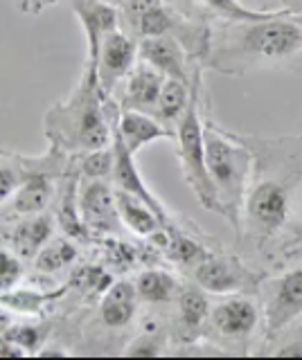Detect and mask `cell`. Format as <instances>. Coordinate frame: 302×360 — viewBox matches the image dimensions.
<instances>
[{"label": "cell", "mask_w": 302, "mask_h": 360, "mask_svg": "<svg viewBox=\"0 0 302 360\" xmlns=\"http://www.w3.org/2000/svg\"><path fill=\"white\" fill-rule=\"evenodd\" d=\"M113 106L115 99L102 93L95 68L84 63L75 88L43 115V135L68 155L104 149L113 142Z\"/></svg>", "instance_id": "obj_1"}, {"label": "cell", "mask_w": 302, "mask_h": 360, "mask_svg": "<svg viewBox=\"0 0 302 360\" xmlns=\"http://www.w3.org/2000/svg\"><path fill=\"white\" fill-rule=\"evenodd\" d=\"M165 79L167 77L156 70V68H151L149 63L138 61L136 68L131 70V75L125 79V93H122V97L118 101L120 108L142 110V112H151L153 115Z\"/></svg>", "instance_id": "obj_16"}, {"label": "cell", "mask_w": 302, "mask_h": 360, "mask_svg": "<svg viewBox=\"0 0 302 360\" xmlns=\"http://www.w3.org/2000/svg\"><path fill=\"white\" fill-rule=\"evenodd\" d=\"M138 290V297L144 304H167L178 297L181 286H178V279L170 273V270H161V268H147L133 279Z\"/></svg>", "instance_id": "obj_20"}, {"label": "cell", "mask_w": 302, "mask_h": 360, "mask_svg": "<svg viewBox=\"0 0 302 360\" xmlns=\"http://www.w3.org/2000/svg\"><path fill=\"white\" fill-rule=\"evenodd\" d=\"M291 18H294L298 25H300V30H302V9H294V14H291Z\"/></svg>", "instance_id": "obj_30"}, {"label": "cell", "mask_w": 302, "mask_h": 360, "mask_svg": "<svg viewBox=\"0 0 302 360\" xmlns=\"http://www.w3.org/2000/svg\"><path fill=\"white\" fill-rule=\"evenodd\" d=\"M5 333L12 338V340L25 349V354H39L37 349L39 345L46 342V331L37 324H18V326H7Z\"/></svg>", "instance_id": "obj_27"}, {"label": "cell", "mask_w": 302, "mask_h": 360, "mask_svg": "<svg viewBox=\"0 0 302 360\" xmlns=\"http://www.w3.org/2000/svg\"><path fill=\"white\" fill-rule=\"evenodd\" d=\"M80 217L93 234H118L125 228L118 214L115 187L108 180H80Z\"/></svg>", "instance_id": "obj_8"}, {"label": "cell", "mask_w": 302, "mask_h": 360, "mask_svg": "<svg viewBox=\"0 0 302 360\" xmlns=\"http://www.w3.org/2000/svg\"><path fill=\"white\" fill-rule=\"evenodd\" d=\"M102 3H108V5H118L120 0H102Z\"/></svg>", "instance_id": "obj_31"}, {"label": "cell", "mask_w": 302, "mask_h": 360, "mask_svg": "<svg viewBox=\"0 0 302 360\" xmlns=\"http://www.w3.org/2000/svg\"><path fill=\"white\" fill-rule=\"evenodd\" d=\"M18 3V9L25 11V14H41L43 9L54 5L57 0H16Z\"/></svg>", "instance_id": "obj_29"}, {"label": "cell", "mask_w": 302, "mask_h": 360, "mask_svg": "<svg viewBox=\"0 0 302 360\" xmlns=\"http://www.w3.org/2000/svg\"><path fill=\"white\" fill-rule=\"evenodd\" d=\"M113 131L118 133V138L125 142V146L133 155L142 151L144 146L151 142L176 138V131L165 127V124L156 115H151V112L120 108L118 101L113 106Z\"/></svg>", "instance_id": "obj_10"}, {"label": "cell", "mask_w": 302, "mask_h": 360, "mask_svg": "<svg viewBox=\"0 0 302 360\" xmlns=\"http://www.w3.org/2000/svg\"><path fill=\"white\" fill-rule=\"evenodd\" d=\"M206 165L221 202V217L241 232L244 205L253 180V151L212 120H203Z\"/></svg>", "instance_id": "obj_3"}, {"label": "cell", "mask_w": 302, "mask_h": 360, "mask_svg": "<svg viewBox=\"0 0 302 360\" xmlns=\"http://www.w3.org/2000/svg\"><path fill=\"white\" fill-rule=\"evenodd\" d=\"M138 290L136 284L129 279H118L111 281V286L102 292V300H99V320L106 326V329H125L133 322L138 313Z\"/></svg>", "instance_id": "obj_17"}, {"label": "cell", "mask_w": 302, "mask_h": 360, "mask_svg": "<svg viewBox=\"0 0 302 360\" xmlns=\"http://www.w3.org/2000/svg\"><path fill=\"white\" fill-rule=\"evenodd\" d=\"M138 54L140 61L149 63L165 77L183 79L192 82L187 70V50L185 45L172 34H161V37H142L138 39Z\"/></svg>", "instance_id": "obj_14"}, {"label": "cell", "mask_w": 302, "mask_h": 360, "mask_svg": "<svg viewBox=\"0 0 302 360\" xmlns=\"http://www.w3.org/2000/svg\"><path fill=\"white\" fill-rule=\"evenodd\" d=\"M0 234H3L5 245L12 248V250L18 257H23L25 262H32V259L41 252V248L52 239L54 219L48 212L34 214V217H23V219L5 223V230Z\"/></svg>", "instance_id": "obj_15"}, {"label": "cell", "mask_w": 302, "mask_h": 360, "mask_svg": "<svg viewBox=\"0 0 302 360\" xmlns=\"http://www.w3.org/2000/svg\"><path fill=\"white\" fill-rule=\"evenodd\" d=\"M194 95L185 110L183 120L176 124V155L181 162V172L196 200L210 212L221 214V202L217 189L208 174L206 165V140H203V120H201V75L194 77Z\"/></svg>", "instance_id": "obj_4"}, {"label": "cell", "mask_w": 302, "mask_h": 360, "mask_svg": "<svg viewBox=\"0 0 302 360\" xmlns=\"http://www.w3.org/2000/svg\"><path fill=\"white\" fill-rule=\"evenodd\" d=\"M125 354L127 356H161L163 354V338L156 331H144L125 349Z\"/></svg>", "instance_id": "obj_28"}, {"label": "cell", "mask_w": 302, "mask_h": 360, "mask_svg": "<svg viewBox=\"0 0 302 360\" xmlns=\"http://www.w3.org/2000/svg\"><path fill=\"white\" fill-rule=\"evenodd\" d=\"M302 315V264L275 277L266 288L264 318L268 333H279Z\"/></svg>", "instance_id": "obj_9"}, {"label": "cell", "mask_w": 302, "mask_h": 360, "mask_svg": "<svg viewBox=\"0 0 302 360\" xmlns=\"http://www.w3.org/2000/svg\"><path fill=\"white\" fill-rule=\"evenodd\" d=\"M80 257V250L77 245L70 241V236H59V239H52L41 248V252L32 259V264L39 270V273H59V270H65L68 266H73Z\"/></svg>", "instance_id": "obj_24"}, {"label": "cell", "mask_w": 302, "mask_h": 360, "mask_svg": "<svg viewBox=\"0 0 302 360\" xmlns=\"http://www.w3.org/2000/svg\"><path fill=\"white\" fill-rule=\"evenodd\" d=\"M178 304V324L185 338H194L203 329L210 318V302L203 288H183L176 297Z\"/></svg>", "instance_id": "obj_21"}, {"label": "cell", "mask_w": 302, "mask_h": 360, "mask_svg": "<svg viewBox=\"0 0 302 360\" xmlns=\"http://www.w3.org/2000/svg\"><path fill=\"white\" fill-rule=\"evenodd\" d=\"M192 82H183V79H174V77L165 79L158 104H156V110H153V115L158 117L165 127L176 131V124L183 120L189 101H192V95H194Z\"/></svg>", "instance_id": "obj_19"}, {"label": "cell", "mask_w": 302, "mask_h": 360, "mask_svg": "<svg viewBox=\"0 0 302 360\" xmlns=\"http://www.w3.org/2000/svg\"><path fill=\"white\" fill-rule=\"evenodd\" d=\"M25 277V259L18 257L9 245H0V295L14 290Z\"/></svg>", "instance_id": "obj_26"}, {"label": "cell", "mask_w": 302, "mask_h": 360, "mask_svg": "<svg viewBox=\"0 0 302 360\" xmlns=\"http://www.w3.org/2000/svg\"><path fill=\"white\" fill-rule=\"evenodd\" d=\"M86 37V63H95L99 45L111 32L120 30V9L102 0H68Z\"/></svg>", "instance_id": "obj_11"}, {"label": "cell", "mask_w": 302, "mask_h": 360, "mask_svg": "<svg viewBox=\"0 0 302 360\" xmlns=\"http://www.w3.org/2000/svg\"><path fill=\"white\" fill-rule=\"evenodd\" d=\"M115 202H118V214L122 225L136 236L153 239L156 234H161L167 228L163 219L156 214V210H151L144 200L127 194V191L115 189Z\"/></svg>", "instance_id": "obj_18"}, {"label": "cell", "mask_w": 302, "mask_h": 360, "mask_svg": "<svg viewBox=\"0 0 302 360\" xmlns=\"http://www.w3.org/2000/svg\"><path fill=\"white\" fill-rule=\"evenodd\" d=\"M291 210V187L279 178H260L251 185L244 205V219L260 236H273L287 225Z\"/></svg>", "instance_id": "obj_5"}, {"label": "cell", "mask_w": 302, "mask_h": 360, "mask_svg": "<svg viewBox=\"0 0 302 360\" xmlns=\"http://www.w3.org/2000/svg\"><path fill=\"white\" fill-rule=\"evenodd\" d=\"M27 174H30V155L0 146V210L16 194V189L27 178Z\"/></svg>", "instance_id": "obj_23"}, {"label": "cell", "mask_w": 302, "mask_h": 360, "mask_svg": "<svg viewBox=\"0 0 302 360\" xmlns=\"http://www.w3.org/2000/svg\"><path fill=\"white\" fill-rule=\"evenodd\" d=\"M113 153H115V165H113V176H111V180H113V187L120 189V191H127V194L147 202L151 210H156V214L163 219V223L167 225V228L174 225L170 212H167V207L163 205V200L147 187L142 174L138 172L136 162H133V153L127 149L125 142L118 138L115 131H113Z\"/></svg>", "instance_id": "obj_13"}, {"label": "cell", "mask_w": 302, "mask_h": 360, "mask_svg": "<svg viewBox=\"0 0 302 360\" xmlns=\"http://www.w3.org/2000/svg\"><path fill=\"white\" fill-rule=\"evenodd\" d=\"M140 61L138 54V39L125 30L111 32L99 45V54L93 63L97 72V82L106 97H113L120 84L131 75V70Z\"/></svg>", "instance_id": "obj_7"}, {"label": "cell", "mask_w": 302, "mask_h": 360, "mask_svg": "<svg viewBox=\"0 0 302 360\" xmlns=\"http://www.w3.org/2000/svg\"><path fill=\"white\" fill-rule=\"evenodd\" d=\"M113 165H115L113 142L104 146V149H95L77 155V169H80L82 178L106 180L113 176Z\"/></svg>", "instance_id": "obj_25"}, {"label": "cell", "mask_w": 302, "mask_h": 360, "mask_svg": "<svg viewBox=\"0 0 302 360\" xmlns=\"http://www.w3.org/2000/svg\"><path fill=\"white\" fill-rule=\"evenodd\" d=\"M208 11L217 14L228 22H253L264 18H275L284 14H294V7H277V9H255L244 5L241 0H201Z\"/></svg>", "instance_id": "obj_22"}, {"label": "cell", "mask_w": 302, "mask_h": 360, "mask_svg": "<svg viewBox=\"0 0 302 360\" xmlns=\"http://www.w3.org/2000/svg\"><path fill=\"white\" fill-rule=\"evenodd\" d=\"M192 273L196 286L210 295H237L257 288L262 281V275L246 268L239 257L221 252H208L192 268Z\"/></svg>", "instance_id": "obj_6"}, {"label": "cell", "mask_w": 302, "mask_h": 360, "mask_svg": "<svg viewBox=\"0 0 302 360\" xmlns=\"http://www.w3.org/2000/svg\"><path fill=\"white\" fill-rule=\"evenodd\" d=\"M212 65L223 75L264 70L302 59V30L291 14L232 22L221 41L210 48Z\"/></svg>", "instance_id": "obj_2"}, {"label": "cell", "mask_w": 302, "mask_h": 360, "mask_svg": "<svg viewBox=\"0 0 302 360\" xmlns=\"http://www.w3.org/2000/svg\"><path fill=\"white\" fill-rule=\"evenodd\" d=\"M260 322V311L257 304L244 295H228L226 300H221L215 304V309H210L208 324L210 329L221 338L228 340H241L248 338Z\"/></svg>", "instance_id": "obj_12"}]
</instances>
